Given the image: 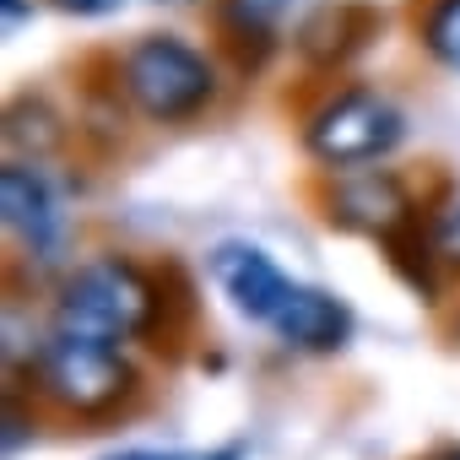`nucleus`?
<instances>
[{
  "instance_id": "1",
  "label": "nucleus",
  "mask_w": 460,
  "mask_h": 460,
  "mask_svg": "<svg viewBox=\"0 0 460 460\" xmlns=\"http://www.w3.org/2000/svg\"><path fill=\"white\" fill-rule=\"evenodd\" d=\"M152 282L130 261H93L60 293V331H82L98 341H125L152 325Z\"/></svg>"
},
{
  "instance_id": "2",
  "label": "nucleus",
  "mask_w": 460,
  "mask_h": 460,
  "mask_svg": "<svg viewBox=\"0 0 460 460\" xmlns=\"http://www.w3.org/2000/svg\"><path fill=\"white\" fill-rule=\"evenodd\" d=\"M211 66L206 55H195L179 39H141L125 55V93L146 119H190L206 98H211Z\"/></svg>"
},
{
  "instance_id": "3",
  "label": "nucleus",
  "mask_w": 460,
  "mask_h": 460,
  "mask_svg": "<svg viewBox=\"0 0 460 460\" xmlns=\"http://www.w3.org/2000/svg\"><path fill=\"white\" fill-rule=\"evenodd\" d=\"M39 379L71 411H109L130 390V363L119 358L114 341L55 325V336L39 347Z\"/></svg>"
},
{
  "instance_id": "4",
  "label": "nucleus",
  "mask_w": 460,
  "mask_h": 460,
  "mask_svg": "<svg viewBox=\"0 0 460 460\" xmlns=\"http://www.w3.org/2000/svg\"><path fill=\"white\" fill-rule=\"evenodd\" d=\"M309 152L320 163L352 168V163H374L401 141V114L395 103H385L379 93H341L331 98L314 119H309Z\"/></svg>"
},
{
  "instance_id": "5",
  "label": "nucleus",
  "mask_w": 460,
  "mask_h": 460,
  "mask_svg": "<svg viewBox=\"0 0 460 460\" xmlns=\"http://www.w3.org/2000/svg\"><path fill=\"white\" fill-rule=\"evenodd\" d=\"M0 206H6V227H12V234L39 261H55L60 255V244H66V211H60L55 184L39 168L12 163L6 173H0Z\"/></svg>"
},
{
  "instance_id": "6",
  "label": "nucleus",
  "mask_w": 460,
  "mask_h": 460,
  "mask_svg": "<svg viewBox=\"0 0 460 460\" xmlns=\"http://www.w3.org/2000/svg\"><path fill=\"white\" fill-rule=\"evenodd\" d=\"M211 271H217V282H222V293L234 298L250 320H277V309L288 304V277L271 266V255L266 250H255V244H222L217 255H211Z\"/></svg>"
},
{
  "instance_id": "7",
  "label": "nucleus",
  "mask_w": 460,
  "mask_h": 460,
  "mask_svg": "<svg viewBox=\"0 0 460 460\" xmlns=\"http://www.w3.org/2000/svg\"><path fill=\"white\" fill-rule=\"evenodd\" d=\"M277 336L298 352H336L352 331V314L336 293H320V288H293L288 304L277 309Z\"/></svg>"
},
{
  "instance_id": "8",
  "label": "nucleus",
  "mask_w": 460,
  "mask_h": 460,
  "mask_svg": "<svg viewBox=\"0 0 460 460\" xmlns=\"http://www.w3.org/2000/svg\"><path fill=\"white\" fill-rule=\"evenodd\" d=\"M374 22H379V17H374L368 6H352V0H341V6H320V12L304 22L298 49H304L314 66H336V60H347L352 49L368 44Z\"/></svg>"
},
{
  "instance_id": "9",
  "label": "nucleus",
  "mask_w": 460,
  "mask_h": 460,
  "mask_svg": "<svg viewBox=\"0 0 460 460\" xmlns=\"http://www.w3.org/2000/svg\"><path fill=\"white\" fill-rule=\"evenodd\" d=\"M331 206H336L331 217H341L352 227H374V234L390 239L395 222H401V211H406V195H401V184L390 173H368V179H347Z\"/></svg>"
},
{
  "instance_id": "10",
  "label": "nucleus",
  "mask_w": 460,
  "mask_h": 460,
  "mask_svg": "<svg viewBox=\"0 0 460 460\" xmlns=\"http://www.w3.org/2000/svg\"><path fill=\"white\" fill-rule=\"evenodd\" d=\"M282 12H288V0H227V6H222V22L234 28L239 39H266Z\"/></svg>"
},
{
  "instance_id": "11",
  "label": "nucleus",
  "mask_w": 460,
  "mask_h": 460,
  "mask_svg": "<svg viewBox=\"0 0 460 460\" xmlns=\"http://www.w3.org/2000/svg\"><path fill=\"white\" fill-rule=\"evenodd\" d=\"M422 39H428V49H433L449 71H460V0H438V6L428 12Z\"/></svg>"
},
{
  "instance_id": "12",
  "label": "nucleus",
  "mask_w": 460,
  "mask_h": 460,
  "mask_svg": "<svg viewBox=\"0 0 460 460\" xmlns=\"http://www.w3.org/2000/svg\"><path fill=\"white\" fill-rule=\"evenodd\" d=\"M433 250H438L449 266H460V206L444 211V217L433 222Z\"/></svg>"
},
{
  "instance_id": "13",
  "label": "nucleus",
  "mask_w": 460,
  "mask_h": 460,
  "mask_svg": "<svg viewBox=\"0 0 460 460\" xmlns=\"http://www.w3.org/2000/svg\"><path fill=\"white\" fill-rule=\"evenodd\" d=\"M66 12H76V17H98V12H114L119 0H60Z\"/></svg>"
},
{
  "instance_id": "14",
  "label": "nucleus",
  "mask_w": 460,
  "mask_h": 460,
  "mask_svg": "<svg viewBox=\"0 0 460 460\" xmlns=\"http://www.w3.org/2000/svg\"><path fill=\"white\" fill-rule=\"evenodd\" d=\"M157 460H239V449H190V455H157Z\"/></svg>"
},
{
  "instance_id": "15",
  "label": "nucleus",
  "mask_w": 460,
  "mask_h": 460,
  "mask_svg": "<svg viewBox=\"0 0 460 460\" xmlns=\"http://www.w3.org/2000/svg\"><path fill=\"white\" fill-rule=\"evenodd\" d=\"M109 460H157V455H141V449H125V455H109Z\"/></svg>"
},
{
  "instance_id": "16",
  "label": "nucleus",
  "mask_w": 460,
  "mask_h": 460,
  "mask_svg": "<svg viewBox=\"0 0 460 460\" xmlns=\"http://www.w3.org/2000/svg\"><path fill=\"white\" fill-rule=\"evenodd\" d=\"M22 12V0H6V17H17Z\"/></svg>"
},
{
  "instance_id": "17",
  "label": "nucleus",
  "mask_w": 460,
  "mask_h": 460,
  "mask_svg": "<svg viewBox=\"0 0 460 460\" xmlns=\"http://www.w3.org/2000/svg\"><path fill=\"white\" fill-rule=\"evenodd\" d=\"M444 460H460V449H455V455H444Z\"/></svg>"
},
{
  "instance_id": "18",
  "label": "nucleus",
  "mask_w": 460,
  "mask_h": 460,
  "mask_svg": "<svg viewBox=\"0 0 460 460\" xmlns=\"http://www.w3.org/2000/svg\"><path fill=\"white\" fill-rule=\"evenodd\" d=\"M173 6H179V0H173Z\"/></svg>"
}]
</instances>
